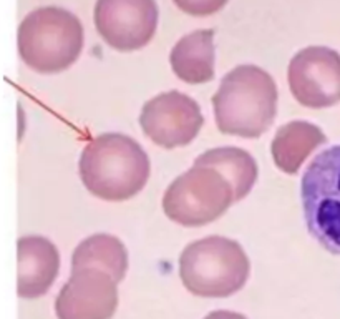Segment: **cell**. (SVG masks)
Returning <instances> with one entry per match:
<instances>
[{
  "label": "cell",
  "instance_id": "7c38bea8",
  "mask_svg": "<svg viewBox=\"0 0 340 319\" xmlns=\"http://www.w3.org/2000/svg\"><path fill=\"white\" fill-rule=\"evenodd\" d=\"M214 32L194 30L173 47L169 63L175 75L184 83L199 85L214 78Z\"/></svg>",
  "mask_w": 340,
  "mask_h": 319
},
{
  "label": "cell",
  "instance_id": "9a60e30c",
  "mask_svg": "<svg viewBox=\"0 0 340 319\" xmlns=\"http://www.w3.org/2000/svg\"><path fill=\"white\" fill-rule=\"evenodd\" d=\"M83 268L101 269L121 282L128 271V251L116 236L107 233L91 235L76 246L72 256V271Z\"/></svg>",
  "mask_w": 340,
  "mask_h": 319
},
{
  "label": "cell",
  "instance_id": "30bf717a",
  "mask_svg": "<svg viewBox=\"0 0 340 319\" xmlns=\"http://www.w3.org/2000/svg\"><path fill=\"white\" fill-rule=\"evenodd\" d=\"M118 308V282L96 268L73 269L55 300L58 319H111Z\"/></svg>",
  "mask_w": 340,
  "mask_h": 319
},
{
  "label": "cell",
  "instance_id": "8fae6325",
  "mask_svg": "<svg viewBox=\"0 0 340 319\" xmlns=\"http://www.w3.org/2000/svg\"><path fill=\"white\" fill-rule=\"evenodd\" d=\"M60 253L43 236H23L17 243V294L25 300L40 298L55 282Z\"/></svg>",
  "mask_w": 340,
  "mask_h": 319
},
{
  "label": "cell",
  "instance_id": "2e32d148",
  "mask_svg": "<svg viewBox=\"0 0 340 319\" xmlns=\"http://www.w3.org/2000/svg\"><path fill=\"white\" fill-rule=\"evenodd\" d=\"M173 2L181 12L191 17H209L224 9L228 0H173Z\"/></svg>",
  "mask_w": 340,
  "mask_h": 319
},
{
  "label": "cell",
  "instance_id": "8992f818",
  "mask_svg": "<svg viewBox=\"0 0 340 319\" xmlns=\"http://www.w3.org/2000/svg\"><path fill=\"white\" fill-rule=\"evenodd\" d=\"M234 203V189L219 171L193 165L166 188L164 215L171 221L196 228L217 220Z\"/></svg>",
  "mask_w": 340,
  "mask_h": 319
},
{
  "label": "cell",
  "instance_id": "6da1fadb",
  "mask_svg": "<svg viewBox=\"0 0 340 319\" xmlns=\"http://www.w3.org/2000/svg\"><path fill=\"white\" fill-rule=\"evenodd\" d=\"M80 178L93 196L126 201L148 183L151 165L143 147L123 133H105L83 148Z\"/></svg>",
  "mask_w": 340,
  "mask_h": 319
},
{
  "label": "cell",
  "instance_id": "277c9868",
  "mask_svg": "<svg viewBox=\"0 0 340 319\" xmlns=\"http://www.w3.org/2000/svg\"><path fill=\"white\" fill-rule=\"evenodd\" d=\"M251 263L242 246L224 236L193 241L179 256V278L184 288L199 298H229L244 288Z\"/></svg>",
  "mask_w": 340,
  "mask_h": 319
},
{
  "label": "cell",
  "instance_id": "3957f363",
  "mask_svg": "<svg viewBox=\"0 0 340 319\" xmlns=\"http://www.w3.org/2000/svg\"><path fill=\"white\" fill-rule=\"evenodd\" d=\"M83 25L62 7H40L22 20L17 47L22 62L38 74L70 68L83 50Z\"/></svg>",
  "mask_w": 340,
  "mask_h": 319
},
{
  "label": "cell",
  "instance_id": "7a4b0ae2",
  "mask_svg": "<svg viewBox=\"0 0 340 319\" xmlns=\"http://www.w3.org/2000/svg\"><path fill=\"white\" fill-rule=\"evenodd\" d=\"M277 87L256 65L236 67L222 76L213 96L214 120L219 131L241 138H259L277 115Z\"/></svg>",
  "mask_w": 340,
  "mask_h": 319
},
{
  "label": "cell",
  "instance_id": "5b68a950",
  "mask_svg": "<svg viewBox=\"0 0 340 319\" xmlns=\"http://www.w3.org/2000/svg\"><path fill=\"white\" fill-rule=\"evenodd\" d=\"M304 220L310 236L340 256V145L310 161L301 181Z\"/></svg>",
  "mask_w": 340,
  "mask_h": 319
},
{
  "label": "cell",
  "instance_id": "52a82bcc",
  "mask_svg": "<svg viewBox=\"0 0 340 319\" xmlns=\"http://www.w3.org/2000/svg\"><path fill=\"white\" fill-rule=\"evenodd\" d=\"M202 123L204 116L197 102L178 90L153 96L140 113V127L144 135L166 150L189 145Z\"/></svg>",
  "mask_w": 340,
  "mask_h": 319
},
{
  "label": "cell",
  "instance_id": "4fadbf2b",
  "mask_svg": "<svg viewBox=\"0 0 340 319\" xmlns=\"http://www.w3.org/2000/svg\"><path fill=\"white\" fill-rule=\"evenodd\" d=\"M325 141V133L317 125L294 120L277 130L270 145V153L279 169L287 175H295L310 153Z\"/></svg>",
  "mask_w": 340,
  "mask_h": 319
},
{
  "label": "cell",
  "instance_id": "5bb4252c",
  "mask_svg": "<svg viewBox=\"0 0 340 319\" xmlns=\"http://www.w3.org/2000/svg\"><path fill=\"white\" fill-rule=\"evenodd\" d=\"M219 171L234 189V203L244 200L257 180V163L249 151L237 147H217L201 153L194 163Z\"/></svg>",
  "mask_w": 340,
  "mask_h": 319
},
{
  "label": "cell",
  "instance_id": "9c48e42d",
  "mask_svg": "<svg viewBox=\"0 0 340 319\" xmlns=\"http://www.w3.org/2000/svg\"><path fill=\"white\" fill-rule=\"evenodd\" d=\"M100 37L118 52L146 47L158 28L155 0H96L93 12Z\"/></svg>",
  "mask_w": 340,
  "mask_h": 319
},
{
  "label": "cell",
  "instance_id": "e0dca14e",
  "mask_svg": "<svg viewBox=\"0 0 340 319\" xmlns=\"http://www.w3.org/2000/svg\"><path fill=\"white\" fill-rule=\"evenodd\" d=\"M204 319H248V318L241 313H236V311L217 309V311H211Z\"/></svg>",
  "mask_w": 340,
  "mask_h": 319
},
{
  "label": "cell",
  "instance_id": "ba28073f",
  "mask_svg": "<svg viewBox=\"0 0 340 319\" xmlns=\"http://www.w3.org/2000/svg\"><path fill=\"white\" fill-rule=\"evenodd\" d=\"M287 82L302 107H334L340 102V54L329 47L302 48L290 60Z\"/></svg>",
  "mask_w": 340,
  "mask_h": 319
}]
</instances>
